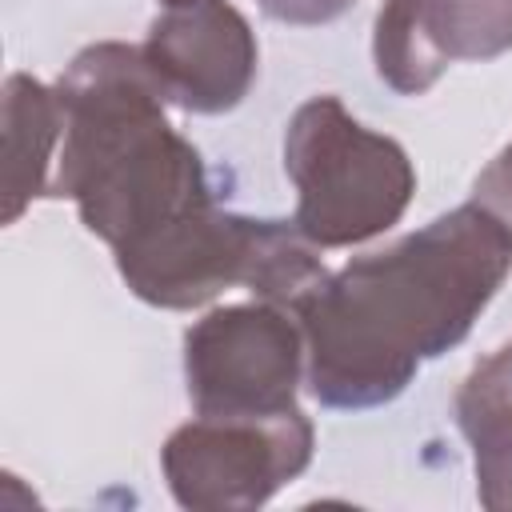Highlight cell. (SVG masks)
I'll return each mask as SVG.
<instances>
[{
    "mask_svg": "<svg viewBox=\"0 0 512 512\" xmlns=\"http://www.w3.org/2000/svg\"><path fill=\"white\" fill-rule=\"evenodd\" d=\"M512 272V236L476 200L356 256L296 308L308 388L328 408L404 392L420 360L460 344Z\"/></svg>",
    "mask_w": 512,
    "mask_h": 512,
    "instance_id": "1",
    "label": "cell"
},
{
    "mask_svg": "<svg viewBox=\"0 0 512 512\" xmlns=\"http://www.w3.org/2000/svg\"><path fill=\"white\" fill-rule=\"evenodd\" d=\"M64 136L52 196H72L88 232L124 248L212 204L196 148L168 124L140 44H92L56 84Z\"/></svg>",
    "mask_w": 512,
    "mask_h": 512,
    "instance_id": "2",
    "label": "cell"
},
{
    "mask_svg": "<svg viewBox=\"0 0 512 512\" xmlns=\"http://www.w3.org/2000/svg\"><path fill=\"white\" fill-rule=\"evenodd\" d=\"M284 168L296 184V228L316 248H348L392 228L416 188L404 148L344 112L336 96L296 108L284 136Z\"/></svg>",
    "mask_w": 512,
    "mask_h": 512,
    "instance_id": "3",
    "label": "cell"
},
{
    "mask_svg": "<svg viewBox=\"0 0 512 512\" xmlns=\"http://www.w3.org/2000/svg\"><path fill=\"white\" fill-rule=\"evenodd\" d=\"M300 372V320L268 300L216 308L184 336V376L196 416L288 412L296 408Z\"/></svg>",
    "mask_w": 512,
    "mask_h": 512,
    "instance_id": "4",
    "label": "cell"
},
{
    "mask_svg": "<svg viewBox=\"0 0 512 512\" xmlns=\"http://www.w3.org/2000/svg\"><path fill=\"white\" fill-rule=\"evenodd\" d=\"M184 508H256L312 460V424L300 408L276 416H196L160 452Z\"/></svg>",
    "mask_w": 512,
    "mask_h": 512,
    "instance_id": "5",
    "label": "cell"
},
{
    "mask_svg": "<svg viewBox=\"0 0 512 512\" xmlns=\"http://www.w3.org/2000/svg\"><path fill=\"white\" fill-rule=\"evenodd\" d=\"M260 224L264 220L204 204L116 248V268L140 300L156 308H196L232 284H248Z\"/></svg>",
    "mask_w": 512,
    "mask_h": 512,
    "instance_id": "6",
    "label": "cell"
},
{
    "mask_svg": "<svg viewBox=\"0 0 512 512\" xmlns=\"http://www.w3.org/2000/svg\"><path fill=\"white\" fill-rule=\"evenodd\" d=\"M168 104L188 112H228L256 76V40L248 20L224 0L168 4L140 44Z\"/></svg>",
    "mask_w": 512,
    "mask_h": 512,
    "instance_id": "7",
    "label": "cell"
},
{
    "mask_svg": "<svg viewBox=\"0 0 512 512\" xmlns=\"http://www.w3.org/2000/svg\"><path fill=\"white\" fill-rule=\"evenodd\" d=\"M512 48V0H388L376 12L372 60L400 96L428 92L452 60Z\"/></svg>",
    "mask_w": 512,
    "mask_h": 512,
    "instance_id": "8",
    "label": "cell"
},
{
    "mask_svg": "<svg viewBox=\"0 0 512 512\" xmlns=\"http://www.w3.org/2000/svg\"><path fill=\"white\" fill-rule=\"evenodd\" d=\"M64 112L56 88L32 76L4 84V224H12L36 196H52Z\"/></svg>",
    "mask_w": 512,
    "mask_h": 512,
    "instance_id": "9",
    "label": "cell"
},
{
    "mask_svg": "<svg viewBox=\"0 0 512 512\" xmlns=\"http://www.w3.org/2000/svg\"><path fill=\"white\" fill-rule=\"evenodd\" d=\"M460 428L476 456V492L492 512L512 508V344L480 360L456 396Z\"/></svg>",
    "mask_w": 512,
    "mask_h": 512,
    "instance_id": "10",
    "label": "cell"
},
{
    "mask_svg": "<svg viewBox=\"0 0 512 512\" xmlns=\"http://www.w3.org/2000/svg\"><path fill=\"white\" fill-rule=\"evenodd\" d=\"M472 200H476L488 216H496V220L508 228V236H512V140H508V144L496 152V160L476 176Z\"/></svg>",
    "mask_w": 512,
    "mask_h": 512,
    "instance_id": "11",
    "label": "cell"
},
{
    "mask_svg": "<svg viewBox=\"0 0 512 512\" xmlns=\"http://www.w3.org/2000/svg\"><path fill=\"white\" fill-rule=\"evenodd\" d=\"M272 20L284 24H328L336 16H344L356 0H256Z\"/></svg>",
    "mask_w": 512,
    "mask_h": 512,
    "instance_id": "12",
    "label": "cell"
},
{
    "mask_svg": "<svg viewBox=\"0 0 512 512\" xmlns=\"http://www.w3.org/2000/svg\"><path fill=\"white\" fill-rule=\"evenodd\" d=\"M160 4H164V8H168V4H188V0H160Z\"/></svg>",
    "mask_w": 512,
    "mask_h": 512,
    "instance_id": "13",
    "label": "cell"
}]
</instances>
